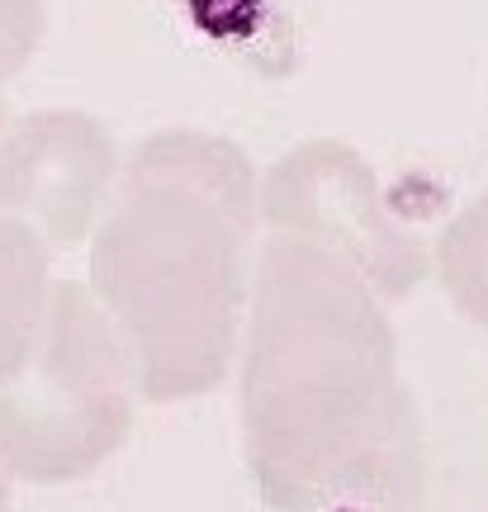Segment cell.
Returning a JSON list of instances; mask_svg holds the SVG:
<instances>
[{
  "mask_svg": "<svg viewBox=\"0 0 488 512\" xmlns=\"http://www.w3.org/2000/svg\"><path fill=\"white\" fill-rule=\"evenodd\" d=\"M119 143L95 114L53 105L0 124V214L53 256L86 247L119 181Z\"/></svg>",
  "mask_w": 488,
  "mask_h": 512,
  "instance_id": "obj_5",
  "label": "cell"
},
{
  "mask_svg": "<svg viewBox=\"0 0 488 512\" xmlns=\"http://www.w3.org/2000/svg\"><path fill=\"white\" fill-rule=\"evenodd\" d=\"M48 29L43 0H0V86L29 67Z\"/></svg>",
  "mask_w": 488,
  "mask_h": 512,
  "instance_id": "obj_8",
  "label": "cell"
},
{
  "mask_svg": "<svg viewBox=\"0 0 488 512\" xmlns=\"http://www.w3.org/2000/svg\"><path fill=\"white\" fill-rule=\"evenodd\" d=\"M10 484H15V479L0 470V512H15V494H10Z\"/></svg>",
  "mask_w": 488,
  "mask_h": 512,
  "instance_id": "obj_9",
  "label": "cell"
},
{
  "mask_svg": "<svg viewBox=\"0 0 488 512\" xmlns=\"http://www.w3.org/2000/svg\"><path fill=\"white\" fill-rule=\"evenodd\" d=\"M261 233V171L233 138L176 124L124 157L86 242V285L143 403L204 399L233 375Z\"/></svg>",
  "mask_w": 488,
  "mask_h": 512,
  "instance_id": "obj_2",
  "label": "cell"
},
{
  "mask_svg": "<svg viewBox=\"0 0 488 512\" xmlns=\"http://www.w3.org/2000/svg\"><path fill=\"white\" fill-rule=\"evenodd\" d=\"M432 275L441 280L455 313L488 332V181L436 233Z\"/></svg>",
  "mask_w": 488,
  "mask_h": 512,
  "instance_id": "obj_7",
  "label": "cell"
},
{
  "mask_svg": "<svg viewBox=\"0 0 488 512\" xmlns=\"http://www.w3.org/2000/svg\"><path fill=\"white\" fill-rule=\"evenodd\" d=\"M53 285V252L24 223L0 214V380H10L34 351Z\"/></svg>",
  "mask_w": 488,
  "mask_h": 512,
  "instance_id": "obj_6",
  "label": "cell"
},
{
  "mask_svg": "<svg viewBox=\"0 0 488 512\" xmlns=\"http://www.w3.org/2000/svg\"><path fill=\"white\" fill-rule=\"evenodd\" d=\"M261 223L356 266L389 304L432 271L427 242L398 214L375 162L342 138H304L261 171Z\"/></svg>",
  "mask_w": 488,
  "mask_h": 512,
  "instance_id": "obj_4",
  "label": "cell"
},
{
  "mask_svg": "<svg viewBox=\"0 0 488 512\" xmlns=\"http://www.w3.org/2000/svg\"><path fill=\"white\" fill-rule=\"evenodd\" d=\"M5 119H10V114H5V100H0V124H5Z\"/></svg>",
  "mask_w": 488,
  "mask_h": 512,
  "instance_id": "obj_10",
  "label": "cell"
},
{
  "mask_svg": "<svg viewBox=\"0 0 488 512\" xmlns=\"http://www.w3.org/2000/svg\"><path fill=\"white\" fill-rule=\"evenodd\" d=\"M138 370L91 285L57 280L24 366L0 380V470L19 484H76L124 451Z\"/></svg>",
  "mask_w": 488,
  "mask_h": 512,
  "instance_id": "obj_3",
  "label": "cell"
},
{
  "mask_svg": "<svg viewBox=\"0 0 488 512\" xmlns=\"http://www.w3.org/2000/svg\"><path fill=\"white\" fill-rule=\"evenodd\" d=\"M242 456L271 512H417L427 446L398 332L356 266L266 233L237 351Z\"/></svg>",
  "mask_w": 488,
  "mask_h": 512,
  "instance_id": "obj_1",
  "label": "cell"
}]
</instances>
